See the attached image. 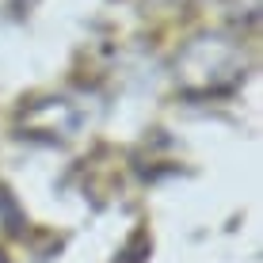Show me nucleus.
Instances as JSON below:
<instances>
[{"label":"nucleus","instance_id":"f257e3e1","mask_svg":"<svg viewBox=\"0 0 263 263\" xmlns=\"http://www.w3.org/2000/svg\"><path fill=\"white\" fill-rule=\"evenodd\" d=\"M198 58H206L202 65H187V61H179V80H183L187 88H198V92H206V88H217V84H233L240 72V53L233 46H225L221 39H198L191 42Z\"/></svg>","mask_w":263,"mask_h":263},{"label":"nucleus","instance_id":"f03ea898","mask_svg":"<svg viewBox=\"0 0 263 263\" xmlns=\"http://www.w3.org/2000/svg\"><path fill=\"white\" fill-rule=\"evenodd\" d=\"M0 263H8V256H4V252H0Z\"/></svg>","mask_w":263,"mask_h":263}]
</instances>
